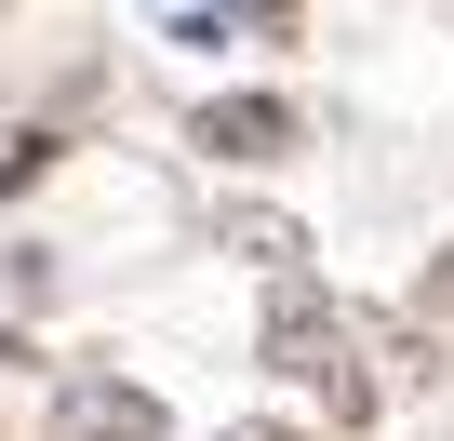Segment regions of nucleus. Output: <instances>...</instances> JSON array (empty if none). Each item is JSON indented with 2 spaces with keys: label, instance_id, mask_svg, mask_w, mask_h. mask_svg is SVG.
I'll return each instance as SVG.
<instances>
[{
  "label": "nucleus",
  "instance_id": "4",
  "mask_svg": "<svg viewBox=\"0 0 454 441\" xmlns=\"http://www.w3.org/2000/svg\"><path fill=\"white\" fill-rule=\"evenodd\" d=\"M214 255H241V268H268V281H308V214H281V201H227L214 214Z\"/></svg>",
  "mask_w": 454,
  "mask_h": 441
},
{
  "label": "nucleus",
  "instance_id": "7",
  "mask_svg": "<svg viewBox=\"0 0 454 441\" xmlns=\"http://www.w3.org/2000/svg\"><path fill=\"white\" fill-rule=\"evenodd\" d=\"M214 441H308V428H281V414H241V428H214Z\"/></svg>",
  "mask_w": 454,
  "mask_h": 441
},
{
  "label": "nucleus",
  "instance_id": "3",
  "mask_svg": "<svg viewBox=\"0 0 454 441\" xmlns=\"http://www.w3.org/2000/svg\"><path fill=\"white\" fill-rule=\"evenodd\" d=\"M54 441H174V414L134 374H54Z\"/></svg>",
  "mask_w": 454,
  "mask_h": 441
},
{
  "label": "nucleus",
  "instance_id": "1",
  "mask_svg": "<svg viewBox=\"0 0 454 441\" xmlns=\"http://www.w3.org/2000/svg\"><path fill=\"white\" fill-rule=\"evenodd\" d=\"M254 361H268L281 388H308V401H321L334 428H374V401H387V374L361 361V308H334L321 281H268Z\"/></svg>",
  "mask_w": 454,
  "mask_h": 441
},
{
  "label": "nucleus",
  "instance_id": "8",
  "mask_svg": "<svg viewBox=\"0 0 454 441\" xmlns=\"http://www.w3.org/2000/svg\"><path fill=\"white\" fill-rule=\"evenodd\" d=\"M427 308H441V321H454V255H441V268H427Z\"/></svg>",
  "mask_w": 454,
  "mask_h": 441
},
{
  "label": "nucleus",
  "instance_id": "5",
  "mask_svg": "<svg viewBox=\"0 0 454 441\" xmlns=\"http://www.w3.org/2000/svg\"><path fill=\"white\" fill-rule=\"evenodd\" d=\"M227 14H241L254 41H294V28H308V0H227Z\"/></svg>",
  "mask_w": 454,
  "mask_h": 441
},
{
  "label": "nucleus",
  "instance_id": "6",
  "mask_svg": "<svg viewBox=\"0 0 454 441\" xmlns=\"http://www.w3.org/2000/svg\"><path fill=\"white\" fill-rule=\"evenodd\" d=\"M54 174V134H14V161H0V201H14V187H41Z\"/></svg>",
  "mask_w": 454,
  "mask_h": 441
},
{
  "label": "nucleus",
  "instance_id": "9",
  "mask_svg": "<svg viewBox=\"0 0 454 441\" xmlns=\"http://www.w3.org/2000/svg\"><path fill=\"white\" fill-rule=\"evenodd\" d=\"M0 441H14V428H0Z\"/></svg>",
  "mask_w": 454,
  "mask_h": 441
},
{
  "label": "nucleus",
  "instance_id": "2",
  "mask_svg": "<svg viewBox=\"0 0 454 441\" xmlns=\"http://www.w3.org/2000/svg\"><path fill=\"white\" fill-rule=\"evenodd\" d=\"M187 147H214V161H294L308 147V107L294 94H200L187 107Z\"/></svg>",
  "mask_w": 454,
  "mask_h": 441
}]
</instances>
